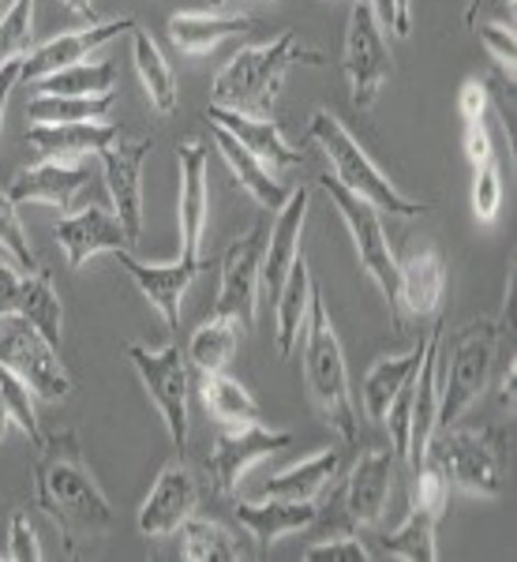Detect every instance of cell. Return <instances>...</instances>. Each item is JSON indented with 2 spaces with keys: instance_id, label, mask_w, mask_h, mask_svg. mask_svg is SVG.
<instances>
[{
  "instance_id": "cell-25",
  "label": "cell",
  "mask_w": 517,
  "mask_h": 562,
  "mask_svg": "<svg viewBox=\"0 0 517 562\" xmlns=\"http://www.w3.org/2000/svg\"><path fill=\"white\" fill-rule=\"evenodd\" d=\"M233 514L256 537L259 555H270V548L281 537H289V532H301L307 525L319 521V506L315 503H293V498H270V495H262V503H237Z\"/></svg>"
},
{
  "instance_id": "cell-29",
  "label": "cell",
  "mask_w": 517,
  "mask_h": 562,
  "mask_svg": "<svg viewBox=\"0 0 517 562\" xmlns=\"http://www.w3.org/2000/svg\"><path fill=\"white\" fill-rule=\"evenodd\" d=\"M248 15H206V12H177L169 20V42L180 53H211L225 38L251 31Z\"/></svg>"
},
{
  "instance_id": "cell-10",
  "label": "cell",
  "mask_w": 517,
  "mask_h": 562,
  "mask_svg": "<svg viewBox=\"0 0 517 562\" xmlns=\"http://www.w3.org/2000/svg\"><path fill=\"white\" fill-rule=\"evenodd\" d=\"M390 45L383 38V26H379L375 12H371L368 0H357L349 12V26H345V53H341V68L349 79V94L352 105L360 113H368L375 105L379 90L390 79Z\"/></svg>"
},
{
  "instance_id": "cell-30",
  "label": "cell",
  "mask_w": 517,
  "mask_h": 562,
  "mask_svg": "<svg viewBox=\"0 0 517 562\" xmlns=\"http://www.w3.org/2000/svg\"><path fill=\"white\" fill-rule=\"evenodd\" d=\"M15 315L26 319L34 330L42 334L49 346L60 349V338H65V307H60V296L53 289L49 270H31L20 281V301H15Z\"/></svg>"
},
{
  "instance_id": "cell-13",
  "label": "cell",
  "mask_w": 517,
  "mask_h": 562,
  "mask_svg": "<svg viewBox=\"0 0 517 562\" xmlns=\"http://www.w3.org/2000/svg\"><path fill=\"white\" fill-rule=\"evenodd\" d=\"M177 169H180V259H199L206 233V214H211V147L203 139H184L177 147Z\"/></svg>"
},
{
  "instance_id": "cell-44",
  "label": "cell",
  "mask_w": 517,
  "mask_h": 562,
  "mask_svg": "<svg viewBox=\"0 0 517 562\" xmlns=\"http://www.w3.org/2000/svg\"><path fill=\"white\" fill-rule=\"evenodd\" d=\"M498 203H503V180H498V166L495 158L476 166V177H473V214L480 222H495L498 214Z\"/></svg>"
},
{
  "instance_id": "cell-27",
  "label": "cell",
  "mask_w": 517,
  "mask_h": 562,
  "mask_svg": "<svg viewBox=\"0 0 517 562\" xmlns=\"http://www.w3.org/2000/svg\"><path fill=\"white\" fill-rule=\"evenodd\" d=\"M211 132H214V143H217V150H222V158L229 161V169H233V177H237V184L248 192L256 203L262 206V211H281L285 206V199H289V188L281 184V180L270 173L267 166L256 158V154H248L240 147L237 139H233L225 128H217V124H211Z\"/></svg>"
},
{
  "instance_id": "cell-18",
  "label": "cell",
  "mask_w": 517,
  "mask_h": 562,
  "mask_svg": "<svg viewBox=\"0 0 517 562\" xmlns=\"http://www.w3.org/2000/svg\"><path fill=\"white\" fill-rule=\"evenodd\" d=\"M116 262L128 270V278L135 281L143 296L150 301L154 312L161 315V323L169 330L180 326V296L188 293V285L195 281V274L203 270L199 259H177V262H161V267H150V262H139L132 256V248L116 251Z\"/></svg>"
},
{
  "instance_id": "cell-24",
  "label": "cell",
  "mask_w": 517,
  "mask_h": 562,
  "mask_svg": "<svg viewBox=\"0 0 517 562\" xmlns=\"http://www.w3.org/2000/svg\"><path fill=\"white\" fill-rule=\"evenodd\" d=\"M442 289H447V262L431 244H413L409 256L397 262V304L409 315L439 312Z\"/></svg>"
},
{
  "instance_id": "cell-53",
  "label": "cell",
  "mask_w": 517,
  "mask_h": 562,
  "mask_svg": "<svg viewBox=\"0 0 517 562\" xmlns=\"http://www.w3.org/2000/svg\"><path fill=\"white\" fill-rule=\"evenodd\" d=\"M487 0H473V4H469V12H465V23L469 26H476V15H480V8H484Z\"/></svg>"
},
{
  "instance_id": "cell-17",
  "label": "cell",
  "mask_w": 517,
  "mask_h": 562,
  "mask_svg": "<svg viewBox=\"0 0 517 562\" xmlns=\"http://www.w3.org/2000/svg\"><path fill=\"white\" fill-rule=\"evenodd\" d=\"M195 506H199V484L192 469L184 465V454H180L154 480L147 503L139 510V532L143 537H172L180 529V521L192 518Z\"/></svg>"
},
{
  "instance_id": "cell-3",
  "label": "cell",
  "mask_w": 517,
  "mask_h": 562,
  "mask_svg": "<svg viewBox=\"0 0 517 562\" xmlns=\"http://www.w3.org/2000/svg\"><path fill=\"white\" fill-rule=\"evenodd\" d=\"M304 379L307 390H312V402L326 416V424L345 442H357L360 424L349 390V368H345L341 341L330 326V315H326V296L319 281H312V301H307V319H304Z\"/></svg>"
},
{
  "instance_id": "cell-14",
  "label": "cell",
  "mask_w": 517,
  "mask_h": 562,
  "mask_svg": "<svg viewBox=\"0 0 517 562\" xmlns=\"http://www.w3.org/2000/svg\"><path fill=\"white\" fill-rule=\"evenodd\" d=\"M154 150V139H139V143H128V147H105L98 158H102V169H105V192H109V203H113V214L121 217L124 233L128 240L135 244L143 233V161L150 158Z\"/></svg>"
},
{
  "instance_id": "cell-54",
  "label": "cell",
  "mask_w": 517,
  "mask_h": 562,
  "mask_svg": "<svg viewBox=\"0 0 517 562\" xmlns=\"http://www.w3.org/2000/svg\"><path fill=\"white\" fill-rule=\"evenodd\" d=\"M211 4H214V8H222V4H229V0H211Z\"/></svg>"
},
{
  "instance_id": "cell-22",
  "label": "cell",
  "mask_w": 517,
  "mask_h": 562,
  "mask_svg": "<svg viewBox=\"0 0 517 562\" xmlns=\"http://www.w3.org/2000/svg\"><path fill=\"white\" fill-rule=\"evenodd\" d=\"M121 139V124L113 121H79V124H31L26 143L49 161L76 166L87 154H102Z\"/></svg>"
},
{
  "instance_id": "cell-52",
  "label": "cell",
  "mask_w": 517,
  "mask_h": 562,
  "mask_svg": "<svg viewBox=\"0 0 517 562\" xmlns=\"http://www.w3.org/2000/svg\"><path fill=\"white\" fill-rule=\"evenodd\" d=\"M65 8H68V12H76V15H83V20L94 23V0H65Z\"/></svg>"
},
{
  "instance_id": "cell-55",
  "label": "cell",
  "mask_w": 517,
  "mask_h": 562,
  "mask_svg": "<svg viewBox=\"0 0 517 562\" xmlns=\"http://www.w3.org/2000/svg\"><path fill=\"white\" fill-rule=\"evenodd\" d=\"M4 4H12V0H4Z\"/></svg>"
},
{
  "instance_id": "cell-35",
  "label": "cell",
  "mask_w": 517,
  "mask_h": 562,
  "mask_svg": "<svg viewBox=\"0 0 517 562\" xmlns=\"http://www.w3.org/2000/svg\"><path fill=\"white\" fill-rule=\"evenodd\" d=\"M132 60H135V71H139L150 105L158 109V113H172V109H177V76H172L169 60L161 57L158 42H154L147 31H139V26L132 31Z\"/></svg>"
},
{
  "instance_id": "cell-40",
  "label": "cell",
  "mask_w": 517,
  "mask_h": 562,
  "mask_svg": "<svg viewBox=\"0 0 517 562\" xmlns=\"http://www.w3.org/2000/svg\"><path fill=\"white\" fill-rule=\"evenodd\" d=\"M435 525L439 518L420 506H409V518L397 532L383 537V551L394 559H409V562H435L439 559V548H435Z\"/></svg>"
},
{
  "instance_id": "cell-23",
  "label": "cell",
  "mask_w": 517,
  "mask_h": 562,
  "mask_svg": "<svg viewBox=\"0 0 517 562\" xmlns=\"http://www.w3.org/2000/svg\"><path fill=\"white\" fill-rule=\"evenodd\" d=\"M304 222H307V188L289 192L285 206L278 211V222L267 237L262 248V267H259V289L274 301L281 281H285L293 259L301 256V237H304Z\"/></svg>"
},
{
  "instance_id": "cell-31",
  "label": "cell",
  "mask_w": 517,
  "mask_h": 562,
  "mask_svg": "<svg viewBox=\"0 0 517 562\" xmlns=\"http://www.w3.org/2000/svg\"><path fill=\"white\" fill-rule=\"evenodd\" d=\"M338 469H341V450H319V454L301 461V465L270 476L262 484V495L293 498V503H315L326 492V484L338 476Z\"/></svg>"
},
{
  "instance_id": "cell-12",
  "label": "cell",
  "mask_w": 517,
  "mask_h": 562,
  "mask_svg": "<svg viewBox=\"0 0 517 562\" xmlns=\"http://www.w3.org/2000/svg\"><path fill=\"white\" fill-rule=\"evenodd\" d=\"M293 442V431H270L262 424H240L214 439L211 454H206V476H211L217 495H233L240 484V476L248 473L256 461L278 454Z\"/></svg>"
},
{
  "instance_id": "cell-48",
  "label": "cell",
  "mask_w": 517,
  "mask_h": 562,
  "mask_svg": "<svg viewBox=\"0 0 517 562\" xmlns=\"http://www.w3.org/2000/svg\"><path fill=\"white\" fill-rule=\"evenodd\" d=\"M487 109H492V90H487L484 79H469L458 94V113L461 121H487Z\"/></svg>"
},
{
  "instance_id": "cell-9",
  "label": "cell",
  "mask_w": 517,
  "mask_h": 562,
  "mask_svg": "<svg viewBox=\"0 0 517 562\" xmlns=\"http://www.w3.org/2000/svg\"><path fill=\"white\" fill-rule=\"evenodd\" d=\"M0 368L20 375L42 402H65L71 394V375L60 364V349L49 346L20 315H0Z\"/></svg>"
},
{
  "instance_id": "cell-51",
  "label": "cell",
  "mask_w": 517,
  "mask_h": 562,
  "mask_svg": "<svg viewBox=\"0 0 517 562\" xmlns=\"http://www.w3.org/2000/svg\"><path fill=\"white\" fill-rule=\"evenodd\" d=\"M20 71H23V60H12V65L0 68V128H4V109H8V98H12L15 83H20Z\"/></svg>"
},
{
  "instance_id": "cell-45",
  "label": "cell",
  "mask_w": 517,
  "mask_h": 562,
  "mask_svg": "<svg viewBox=\"0 0 517 562\" xmlns=\"http://www.w3.org/2000/svg\"><path fill=\"white\" fill-rule=\"evenodd\" d=\"M0 559H12V562H38L42 559L38 537H34V529L23 510H15L12 521H8V543L0 548Z\"/></svg>"
},
{
  "instance_id": "cell-46",
  "label": "cell",
  "mask_w": 517,
  "mask_h": 562,
  "mask_svg": "<svg viewBox=\"0 0 517 562\" xmlns=\"http://www.w3.org/2000/svg\"><path fill=\"white\" fill-rule=\"evenodd\" d=\"M473 31L480 34V42L487 45V53H492V60L498 65V76H506L514 83V57H517L514 31H506V26H495V23L473 26Z\"/></svg>"
},
{
  "instance_id": "cell-5",
  "label": "cell",
  "mask_w": 517,
  "mask_h": 562,
  "mask_svg": "<svg viewBox=\"0 0 517 562\" xmlns=\"http://www.w3.org/2000/svg\"><path fill=\"white\" fill-rule=\"evenodd\" d=\"M312 139L323 147V158L334 166L341 188H349L352 195L368 199L379 214H397V217H416L428 211V203H416V199L402 195L390 180L379 173V166L368 158L364 147L345 132V124L326 109H315L312 116Z\"/></svg>"
},
{
  "instance_id": "cell-6",
  "label": "cell",
  "mask_w": 517,
  "mask_h": 562,
  "mask_svg": "<svg viewBox=\"0 0 517 562\" xmlns=\"http://www.w3.org/2000/svg\"><path fill=\"white\" fill-rule=\"evenodd\" d=\"M319 188L330 195L334 211L341 214L345 229L352 237V248H357V259L364 267V274L375 281L379 293L386 296L390 304V319H394L397 330H405V319H402V304H397V259L390 251V240H386V229H383V214L368 203V199L352 195L349 188L338 184V177L326 173L319 180Z\"/></svg>"
},
{
  "instance_id": "cell-20",
  "label": "cell",
  "mask_w": 517,
  "mask_h": 562,
  "mask_svg": "<svg viewBox=\"0 0 517 562\" xmlns=\"http://www.w3.org/2000/svg\"><path fill=\"white\" fill-rule=\"evenodd\" d=\"M206 116H211V124L229 132L244 150L256 154L270 173H274V169L304 166V150H296L293 143L281 135V124L274 116H248V113H233V109H217V105L206 109Z\"/></svg>"
},
{
  "instance_id": "cell-37",
  "label": "cell",
  "mask_w": 517,
  "mask_h": 562,
  "mask_svg": "<svg viewBox=\"0 0 517 562\" xmlns=\"http://www.w3.org/2000/svg\"><path fill=\"white\" fill-rule=\"evenodd\" d=\"M177 537H180V559L188 562H237L244 555L240 543L233 540V532H225L217 521L184 518Z\"/></svg>"
},
{
  "instance_id": "cell-50",
  "label": "cell",
  "mask_w": 517,
  "mask_h": 562,
  "mask_svg": "<svg viewBox=\"0 0 517 562\" xmlns=\"http://www.w3.org/2000/svg\"><path fill=\"white\" fill-rule=\"evenodd\" d=\"M20 267L12 262H0V315H15V301H20Z\"/></svg>"
},
{
  "instance_id": "cell-43",
  "label": "cell",
  "mask_w": 517,
  "mask_h": 562,
  "mask_svg": "<svg viewBox=\"0 0 517 562\" xmlns=\"http://www.w3.org/2000/svg\"><path fill=\"white\" fill-rule=\"evenodd\" d=\"M0 248L12 256V262L20 270H38V256H34L31 240H26V229L20 222V214H15V203L8 199V192H0Z\"/></svg>"
},
{
  "instance_id": "cell-4",
  "label": "cell",
  "mask_w": 517,
  "mask_h": 562,
  "mask_svg": "<svg viewBox=\"0 0 517 562\" xmlns=\"http://www.w3.org/2000/svg\"><path fill=\"white\" fill-rule=\"evenodd\" d=\"M506 315H510V307L498 319H476L453 334L447 375H439V420H435V431L453 428L492 386L498 338L506 334Z\"/></svg>"
},
{
  "instance_id": "cell-38",
  "label": "cell",
  "mask_w": 517,
  "mask_h": 562,
  "mask_svg": "<svg viewBox=\"0 0 517 562\" xmlns=\"http://www.w3.org/2000/svg\"><path fill=\"white\" fill-rule=\"evenodd\" d=\"M116 83L113 60H83V65L60 68L53 76H45L34 83V94H71V98H90V94H109Z\"/></svg>"
},
{
  "instance_id": "cell-39",
  "label": "cell",
  "mask_w": 517,
  "mask_h": 562,
  "mask_svg": "<svg viewBox=\"0 0 517 562\" xmlns=\"http://www.w3.org/2000/svg\"><path fill=\"white\" fill-rule=\"evenodd\" d=\"M8 428H20L31 442H42L38 413H34V390L20 375L0 368V442H4Z\"/></svg>"
},
{
  "instance_id": "cell-34",
  "label": "cell",
  "mask_w": 517,
  "mask_h": 562,
  "mask_svg": "<svg viewBox=\"0 0 517 562\" xmlns=\"http://www.w3.org/2000/svg\"><path fill=\"white\" fill-rule=\"evenodd\" d=\"M240 341V323L225 319V315H211L188 341V368H195L199 375H214V371H225L237 352Z\"/></svg>"
},
{
  "instance_id": "cell-32",
  "label": "cell",
  "mask_w": 517,
  "mask_h": 562,
  "mask_svg": "<svg viewBox=\"0 0 517 562\" xmlns=\"http://www.w3.org/2000/svg\"><path fill=\"white\" fill-rule=\"evenodd\" d=\"M420 357H424V341H416L402 357H383L379 364H371V371L364 375V409L371 420L383 424L390 402L413 383L416 368H420Z\"/></svg>"
},
{
  "instance_id": "cell-26",
  "label": "cell",
  "mask_w": 517,
  "mask_h": 562,
  "mask_svg": "<svg viewBox=\"0 0 517 562\" xmlns=\"http://www.w3.org/2000/svg\"><path fill=\"white\" fill-rule=\"evenodd\" d=\"M87 184V169L83 166H65V161H49L34 169H20L8 188V199L12 203H49L57 211H71L76 206V195L83 192Z\"/></svg>"
},
{
  "instance_id": "cell-36",
  "label": "cell",
  "mask_w": 517,
  "mask_h": 562,
  "mask_svg": "<svg viewBox=\"0 0 517 562\" xmlns=\"http://www.w3.org/2000/svg\"><path fill=\"white\" fill-rule=\"evenodd\" d=\"M113 90L109 94L71 98V94H34L26 116L34 124H79V121H105L113 113Z\"/></svg>"
},
{
  "instance_id": "cell-33",
  "label": "cell",
  "mask_w": 517,
  "mask_h": 562,
  "mask_svg": "<svg viewBox=\"0 0 517 562\" xmlns=\"http://www.w3.org/2000/svg\"><path fill=\"white\" fill-rule=\"evenodd\" d=\"M199 397H203L206 413H211L217 424H225V428H240V424L262 420V409H259L256 397H251L237 379L225 375V371L199 375Z\"/></svg>"
},
{
  "instance_id": "cell-8",
  "label": "cell",
  "mask_w": 517,
  "mask_h": 562,
  "mask_svg": "<svg viewBox=\"0 0 517 562\" xmlns=\"http://www.w3.org/2000/svg\"><path fill=\"white\" fill-rule=\"evenodd\" d=\"M128 360L139 375L143 390L154 405H158L172 447L184 454L188 450V394H192V368L180 349V341H169L166 349H147V346H128Z\"/></svg>"
},
{
  "instance_id": "cell-16",
  "label": "cell",
  "mask_w": 517,
  "mask_h": 562,
  "mask_svg": "<svg viewBox=\"0 0 517 562\" xmlns=\"http://www.w3.org/2000/svg\"><path fill=\"white\" fill-rule=\"evenodd\" d=\"M135 26H139V23H135L132 15H116V20H102V23L94 20V23L87 26V31L57 34V38H49L45 45H38V49H34L31 57L23 60L20 79H26V83H38V79L53 76V71H60V68L83 65V60L98 49V45L121 38V34H132Z\"/></svg>"
},
{
  "instance_id": "cell-41",
  "label": "cell",
  "mask_w": 517,
  "mask_h": 562,
  "mask_svg": "<svg viewBox=\"0 0 517 562\" xmlns=\"http://www.w3.org/2000/svg\"><path fill=\"white\" fill-rule=\"evenodd\" d=\"M34 42V0H12L0 15V68L23 60Z\"/></svg>"
},
{
  "instance_id": "cell-15",
  "label": "cell",
  "mask_w": 517,
  "mask_h": 562,
  "mask_svg": "<svg viewBox=\"0 0 517 562\" xmlns=\"http://www.w3.org/2000/svg\"><path fill=\"white\" fill-rule=\"evenodd\" d=\"M442 330L447 319L431 326V334L424 338V357L420 368L413 375V405H409V454L405 461L416 469L428 454V442L435 435V420H439V375H442Z\"/></svg>"
},
{
  "instance_id": "cell-42",
  "label": "cell",
  "mask_w": 517,
  "mask_h": 562,
  "mask_svg": "<svg viewBox=\"0 0 517 562\" xmlns=\"http://www.w3.org/2000/svg\"><path fill=\"white\" fill-rule=\"evenodd\" d=\"M413 487H409V506H420V510L435 514V518L442 521V514H447V503H450V480L442 473L435 461L424 458L420 465L413 469Z\"/></svg>"
},
{
  "instance_id": "cell-49",
  "label": "cell",
  "mask_w": 517,
  "mask_h": 562,
  "mask_svg": "<svg viewBox=\"0 0 517 562\" xmlns=\"http://www.w3.org/2000/svg\"><path fill=\"white\" fill-rule=\"evenodd\" d=\"M465 158L473 161V169L495 158L492 135H487V121H469L465 124Z\"/></svg>"
},
{
  "instance_id": "cell-21",
  "label": "cell",
  "mask_w": 517,
  "mask_h": 562,
  "mask_svg": "<svg viewBox=\"0 0 517 562\" xmlns=\"http://www.w3.org/2000/svg\"><path fill=\"white\" fill-rule=\"evenodd\" d=\"M394 450H368L352 465L349 484H345V518L357 529L379 525L386 518L390 503V480H394Z\"/></svg>"
},
{
  "instance_id": "cell-7",
  "label": "cell",
  "mask_w": 517,
  "mask_h": 562,
  "mask_svg": "<svg viewBox=\"0 0 517 562\" xmlns=\"http://www.w3.org/2000/svg\"><path fill=\"white\" fill-rule=\"evenodd\" d=\"M428 461L447 473L458 487H465L469 495H503V435L498 431H461L439 428L428 442Z\"/></svg>"
},
{
  "instance_id": "cell-1",
  "label": "cell",
  "mask_w": 517,
  "mask_h": 562,
  "mask_svg": "<svg viewBox=\"0 0 517 562\" xmlns=\"http://www.w3.org/2000/svg\"><path fill=\"white\" fill-rule=\"evenodd\" d=\"M34 503L57 525L68 555L102 543L113 529V506L87 469L79 435L71 428L42 435L34 461Z\"/></svg>"
},
{
  "instance_id": "cell-11",
  "label": "cell",
  "mask_w": 517,
  "mask_h": 562,
  "mask_svg": "<svg viewBox=\"0 0 517 562\" xmlns=\"http://www.w3.org/2000/svg\"><path fill=\"white\" fill-rule=\"evenodd\" d=\"M262 248H267V225H256L251 233L233 244L222 259V289L211 315H225L237 319L244 330L256 326L259 315V267H262Z\"/></svg>"
},
{
  "instance_id": "cell-19",
  "label": "cell",
  "mask_w": 517,
  "mask_h": 562,
  "mask_svg": "<svg viewBox=\"0 0 517 562\" xmlns=\"http://www.w3.org/2000/svg\"><path fill=\"white\" fill-rule=\"evenodd\" d=\"M53 237H57L60 248L68 251L71 270H79L87 259L102 256V251L116 256V251L132 248L121 217L113 211H105V206H87V211H79V214L60 217V222L53 225Z\"/></svg>"
},
{
  "instance_id": "cell-47",
  "label": "cell",
  "mask_w": 517,
  "mask_h": 562,
  "mask_svg": "<svg viewBox=\"0 0 517 562\" xmlns=\"http://www.w3.org/2000/svg\"><path fill=\"white\" fill-rule=\"evenodd\" d=\"M307 562H368L371 551L364 548L360 540L352 537H338V540H323V543H312L304 551Z\"/></svg>"
},
{
  "instance_id": "cell-2",
  "label": "cell",
  "mask_w": 517,
  "mask_h": 562,
  "mask_svg": "<svg viewBox=\"0 0 517 562\" xmlns=\"http://www.w3.org/2000/svg\"><path fill=\"white\" fill-rule=\"evenodd\" d=\"M296 65H326V57L319 49H307L296 38V31H281L278 38H270L267 45H248L237 57L229 60L222 71L214 76L211 98L217 109H233V113H248V116H270L281 83H285L289 68Z\"/></svg>"
},
{
  "instance_id": "cell-28",
  "label": "cell",
  "mask_w": 517,
  "mask_h": 562,
  "mask_svg": "<svg viewBox=\"0 0 517 562\" xmlns=\"http://www.w3.org/2000/svg\"><path fill=\"white\" fill-rule=\"evenodd\" d=\"M312 267H307L304 256L293 259L285 281H281L274 304H278V357H293L296 341L304 334V319H307V301H312Z\"/></svg>"
}]
</instances>
